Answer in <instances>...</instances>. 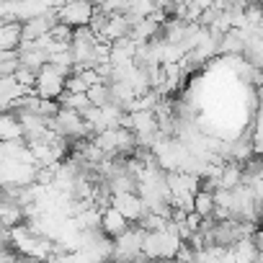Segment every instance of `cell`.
<instances>
[{"label": "cell", "instance_id": "cell-1", "mask_svg": "<svg viewBox=\"0 0 263 263\" xmlns=\"http://www.w3.org/2000/svg\"><path fill=\"white\" fill-rule=\"evenodd\" d=\"M54 8H57L60 24H65V26H70V29L90 26V21H93V16H96V6L83 3V0H78V3H65V6H54Z\"/></svg>", "mask_w": 263, "mask_h": 263}, {"label": "cell", "instance_id": "cell-2", "mask_svg": "<svg viewBox=\"0 0 263 263\" xmlns=\"http://www.w3.org/2000/svg\"><path fill=\"white\" fill-rule=\"evenodd\" d=\"M65 83H67V78H65L57 67L47 65V67L39 72L36 96H39V98H44V101H60V98L65 96Z\"/></svg>", "mask_w": 263, "mask_h": 263}, {"label": "cell", "instance_id": "cell-3", "mask_svg": "<svg viewBox=\"0 0 263 263\" xmlns=\"http://www.w3.org/2000/svg\"><path fill=\"white\" fill-rule=\"evenodd\" d=\"M111 206L119 209L129 222H137V224L150 214V209H147V204L140 199V194H119V196H111Z\"/></svg>", "mask_w": 263, "mask_h": 263}, {"label": "cell", "instance_id": "cell-4", "mask_svg": "<svg viewBox=\"0 0 263 263\" xmlns=\"http://www.w3.org/2000/svg\"><path fill=\"white\" fill-rule=\"evenodd\" d=\"M132 230V222L119 212V209H108V212H103V235H108L111 240H116V237H121V235H126Z\"/></svg>", "mask_w": 263, "mask_h": 263}, {"label": "cell", "instance_id": "cell-5", "mask_svg": "<svg viewBox=\"0 0 263 263\" xmlns=\"http://www.w3.org/2000/svg\"><path fill=\"white\" fill-rule=\"evenodd\" d=\"M24 44V24L0 26V52H18Z\"/></svg>", "mask_w": 263, "mask_h": 263}, {"label": "cell", "instance_id": "cell-6", "mask_svg": "<svg viewBox=\"0 0 263 263\" xmlns=\"http://www.w3.org/2000/svg\"><path fill=\"white\" fill-rule=\"evenodd\" d=\"M0 137H3V142L26 140V137H24V126H21L18 114H3V121H0Z\"/></svg>", "mask_w": 263, "mask_h": 263}, {"label": "cell", "instance_id": "cell-7", "mask_svg": "<svg viewBox=\"0 0 263 263\" xmlns=\"http://www.w3.org/2000/svg\"><path fill=\"white\" fill-rule=\"evenodd\" d=\"M0 217H3V227L6 230L21 227V219H26L24 206L21 204H13V201H3V204H0Z\"/></svg>", "mask_w": 263, "mask_h": 263}, {"label": "cell", "instance_id": "cell-8", "mask_svg": "<svg viewBox=\"0 0 263 263\" xmlns=\"http://www.w3.org/2000/svg\"><path fill=\"white\" fill-rule=\"evenodd\" d=\"M242 165H237V163H227L224 165V171H222V178H219V189H224V191H235V189H240L242 186Z\"/></svg>", "mask_w": 263, "mask_h": 263}, {"label": "cell", "instance_id": "cell-9", "mask_svg": "<svg viewBox=\"0 0 263 263\" xmlns=\"http://www.w3.org/2000/svg\"><path fill=\"white\" fill-rule=\"evenodd\" d=\"M60 106H62V108H70V111H78V114L83 116L93 103H90L88 93H67V90H65V96L60 98Z\"/></svg>", "mask_w": 263, "mask_h": 263}, {"label": "cell", "instance_id": "cell-10", "mask_svg": "<svg viewBox=\"0 0 263 263\" xmlns=\"http://www.w3.org/2000/svg\"><path fill=\"white\" fill-rule=\"evenodd\" d=\"M214 209H217L214 194H209V191H201V194H196V214H199L201 219H209V217L214 214Z\"/></svg>", "mask_w": 263, "mask_h": 263}, {"label": "cell", "instance_id": "cell-11", "mask_svg": "<svg viewBox=\"0 0 263 263\" xmlns=\"http://www.w3.org/2000/svg\"><path fill=\"white\" fill-rule=\"evenodd\" d=\"M88 98H90V103H93V106H98V108L108 106V103H111V85H108V83L93 85V88L88 90Z\"/></svg>", "mask_w": 263, "mask_h": 263}, {"label": "cell", "instance_id": "cell-12", "mask_svg": "<svg viewBox=\"0 0 263 263\" xmlns=\"http://www.w3.org/2000/svg\"><path fill=\"white\" fill-rule=\"evenodd\" d=\"M65 90H67V93H88V90H90V85H88L80 75H70V78H67V83H65Z\"/></svg>", "mask_w": 263, "mask_h": 263}]
</instances>
